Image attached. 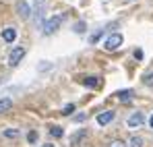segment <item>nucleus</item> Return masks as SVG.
I'll use <instances>...</instances> for the list:
<instances>
[{"instance_id":"1","label":"nucleus","mask_w":153,"mask_h":147,"mask_svg":"<svg viewBox=\"0 0 153 147\" xmlns=\"http://www.w3.org/2000/svg\"><path fill=\"white\" fill-rule=\"evenodd\" d=\"M122 42H124V40H122V35H120V33H112V35L103 42V48L110 50V52H114V50H118L120 46H122Z\"/></svg>"},{"instance_id":"2","label":"nucleus","mask_w":153,"mask_h":147,"mask_svg":"<svg viewBox=\"0 0 153 147\" xmlns=\"http://www.w3.org/2000/svg\"><path fill=\"white\" fill-rule=\"evenodd\" d=\"M60 23H62V15H56V17H52L48 23H44V33L46 35H52L58 27H60Z\"/></svg>"},{"instance_id":"3","label":"nucleus","mask_w":153,"mask_h":147,"mask_svg":"<svg viewBox=\"0 0 153 147\" xmlns=\"http://www.w3.org/2000/svg\"><path fill=\"white\" fill-rule=\"evenodd\" d=\"M23 56H25V48H23V46L15 48L10 52V56H8V64H10V66H17V64L23 60Z\"/></svg>"},{"instance_id":"4","label":"nucleus","mask_w":153,"mask_h":147,"mask_svg":"<svg viewBox=\"0 0 153 147\" xmlns=\"http://www.w3.org/2000/svg\"><path fill=\"white\" fill-rule=\"evenodd\" d=\"M143 122H145V116H143V112H134V114H130V116H128V120H126L128 128H139V126H141Z\"/></svg>"},{"instance_id":"5","label":"nucleus","mask_w":153,"mask_h":147,"mask_svg":"<svg viewBox=\"0 0 153 147\" xmlns=\"http://www.w3.org/2000/svg\"><path fill=\"white\" fill-rule=\"evenodd\" d=\"M44 8H46V2L44 0H35V23H44Z\"/></svg>"},{"instance_id":"6","label":"nucleus","mask_w":153,"mask_h":147,"mask_svg":"<svg viewBox=\"0 0 153 147\" xmlns=\"http://www.w3.org/2000/svg\"><path fill=\"white\" fill-rule=\"evenodd\" d=\"M114 120V112L112 110H108V112H100L97 114V124H108V122H112Z\"/></svg>"},{"instance_id":"7","label":"nucleus","mask_w":153,"mask_h":147,"mask_svg":"<svg viewBox=\"0 0 153 147\" xmlns=\"http://www.w3.org/2000/svg\"><path fill=\"white\" fill-rule=\"evenodd\" d=\"M87 137V128H81V131H76L75 135H71V145H79L83 139Z\"/></svg>"},{"instance_id":"8","label":"nucleus","mask_w":153,"mask_h":147,"mask_svg":"<svg viewBox=\"0 0 153 147\" xmlns=\"http://www.w3.org/2000/svg\"><path fill=\"white\" fill-rule=\"evenodd\" d=\"M15 37H17V31H15L13 27H6V29L2 31V40H4V42L10 44V42H15Z\"/></svg>"},{"instance_id":"9","label":"nucleus","mask_w":153,"mask_h":147,"mask_svg":"<svg viewBox=\"0 0 153 147\" xmlns=\"http://www.w3.org/2000/svg\"><path fill=\"white\" fill-rule=\"evenodd\" d=\"M17 13L23 19H29V6H27V2H17Z\"/></svg>"},{"instance_id":"10","label":"nucleus","mask_w":153,"mask_h":147,"mask_svg":"<svg viewBox=\"0 0 153 147\" xmlns=\"http://www.w3.org/2000/svg\"><path fill=\"white\" fill-rule=\"evenodd\" d=\"M116 98L120 99V101H130V99H132V91H130V89H122V91L116 93Z\"/></svg>"},{"instance_id":"11","label":"nucleus","mask_w":153,"mask_h":147,"mask_svg":"<svg viewBox=\"0 0 153 147\" xmlns=\"http://www.w3.org/2000/svg\"><path fill=\"white\" fill-rule=\"evenodd\" d=\"M2 135H4L6 139H17V137H19L21 133H19L17 128H4V131H2Z\"/></svg>"},{"instance_id":"12","label":"nucleus","mask_w":153,"mask_h":147,"mask_svg":"<svg viewBox=\"0 0 153 147\" xmlns=\"http://www.w3.org/2000/svg\"><path fill=\"white\" fill-rule=\"evenodd\" d=\"M10 106H13V101L8 98H2L0 99V114H4L6 110H10Z\"/></svg>"},{"instance_id":"13","label":"nucleus","mask_w":153,"mask_h":147,"mask_svg":"<svg viewBox=\"0 0 153 147\" xmlns=\"http://www.w3.org/2000/svg\"><path fill=\"white\" fill-rule=\"evenodd\" d=\"M83 83H85L87 87H97V85H100V79H97V77H85Z\"/></svg>"},{"instance_id":"14","label":"nucleus","mask_w":153,"mask_h":147,"mask_svg":"<svg viewBox=\"0 0 153 147\" xmlns=\"http://www.w3.org/2000/svg\"><path fill=\"white\" fill-rule=\"evenodd\" d=\"M50 135L54 137V139H60V137H62V128H60V126H52Z\"/></svg>"},{"instance_id":"15","label":"nucleus","mask_w":153,"mask_h":147,"mask_svg":"<svg viewBox=\"0 0 153 147\" xmlns=\"http://www.w3.org/2000/svg\"><path fill=\"white\" fill-rule=\"evenodd\" d=\"M73 112H75V104H66V106L62 108V114H64V116H71Z\"/></svg>"},{"instance_id":"16","label":"nucleus","mask_w":153,"mask_h":147,"mask_svg":"<svg viewBox=\"0 0 153 147\" xmlns=\"http://www.w3.org/2000/svg\"><path fill=\"white\" fill-rule=\"evenodd\" d=\"M130 147H143V139H141V137H137V135H134V137H132V139H130Z\"/></svg>"},{"instance_id":"17","label":"nucleus","mask_w":153,"mask_h":147,"mask_svg":"<svg viewBox=\"0 0 153 147\" xmlns=\"http://www.w3.org/2000/svg\"><path fill=\"white\" fill-rule=\"evenodd\" d=\"M143 83H145L147 87H153V73L145 75V77H143Z\"/></svg>"},{"instance_id":"18","label":"nucleus","mask_w":153,"mask_h":147,"mask_svg":"<svg viewBox=\"0 0 153 147\" xmlns=\"http://www.w3.org/2000/svg\"><path fill=\"white\" fill-rule=\"evenodd\" d=\"M75 31H76V33H83V31H85V23H83V21H79V23L75 25Z\"/></svg>"},{"instance_id":"19","label":"nucleus","mask_w":153,"mask_h":147,"mask_svg":"<svg viewBox=\"0 0 153 147\" xmlns=\"http://www.w3.org/2000/svg\"><path fill=\"white\" fill-rule=\"evenodd\" d=\"M102 33H103V29H100L97 33H93V35H91V44H95V42L100 40V35H102Z\"/></svg>"},{"instance_id":"20","label":"nucleus","mask_w":153,"mask_h":147,"mask_svg":"<svg viewBox=\"0 0 153 147\" xmlns=\"http://www.w3.org/2000/svg\"><path fill=\"white\" fill-rule=\"evenodd\" d=\"M27 139H29V143H33V141H35V139H37V135H35V133H33V131H31V133H29V135H27Z\"/></svg>"},{"instance_id":"21","label":"nucleus","mask_w":153,"mask_h":147,"mask_svg":"<svg viewBox=\"0 0 153 147\" xmlns=\"http://www.w3.org/2000/svg\"><path fill=\"white\" fill-rule=\"evenodd\" d=\"M73 120H75V122H83V120H85V114H76Z\"/></svg>"},{"instance_id":"22","label":"nucleus","mask_w":153,"mask_h":147,"mask_svg":"<svg viewBox=\"0 0 153 147\" xmlns=\"http://www.w3.org/2000/svg\"><path fill=\"white\" fill-rule=\"evenodd\" d=\"M110 147H126V145H124V141H114Z\"/></svg>"},{"instance_id":"23","label":"nucleus","mask_w":153,"mask_h":147,"mask_svg":"<svg viewBox=\"0 0 153 147\" xmlns=\"http://www.w3.org/2000/svg\"><path fill=\"white\" fill-rule=\"evenodd\" d=\"M134 58L141 60V58H143V52H141V50H134Z\"/></svg>"},{"instance_id":"24","label":"nucleus","mask_w":153,"mask_h":147,"mask_svg":"<svg viewBox=\"0 0 153 147\" xmlns=\"http://www.w3.org/2000/svg\"><path fill=\"white\" fill-rule=\"evenodd\" d=\"M149 126L153 128V114H151V118H149Z\"/></svg>"},{"instance_id":"25","label":"nucleus","mask_w":153,"mask_h":147,"mask_svg":"<svg viewBox=\"0 0 153 147\" xmlns=\"http://www.w3.org/2000/svg\"><path fill=\"white\" fill-rule=\"evenodd\" d=\"M42 147H54V145H42Z\"/></svg>"}]
</instances>
